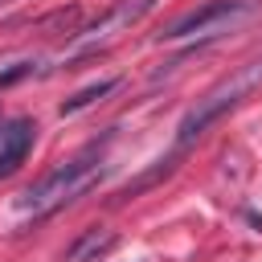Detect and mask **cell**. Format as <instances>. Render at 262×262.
<instances>
[{"label": "cell", "instance_id": "obj_4", "mask_svg": "<svg viewBox=\"0 0 262 262\" xmlns=\"http://www.w3.org/2000/svg\"><path fill=\"white\" fill-rule=\"evenodd\" d=\"M151 8H156V0H119V4H111L98 20H90L86 29L74 33V53H94V49L111 45L119 33H131V25H139Z\"/></svg>", "mask_w": 262, "mask_h": 262}, {"label": "cell", "instance_id": "obj_6", "mask_svg": "<svg viewBox=\"0 0 262 262\" xmlns=\"http://www.w3.org/2000/svg\"><path fill=\"white\" fill-rule=\"evenodd\" d=\"M115 229H106V225H90L70 250H66V262H94V258H102L106 250H115Z\"/></svg>", "mask_w": 262, "mask_h": 262}, {"label": "cell", "instance_id": "obj_9", "mask_svg": "<svg viewBox=\"0 0 262 262\" xmlns=\"http://www.w3.org/2000/svg\"><path fill=\"white\" fill-rule=\"evenodd\" d=\"M8 4H12V0H0V8H8Z\"/></svg>", "mask_w": 262, "mask_h": 262}, {"label": "cell", "instance_id": "obj_8", "mask_svg": "<svg viewBox=\"0 0 262 262\" xmlns=\"http://www.w3.org/2000/svg\"><path fill=\"white\" fill-rule=\"evenodd\" d=\"M25 74H33V61H20L16 70H8V74H0V86H12L16 78H25Z\"/></svg>", "mask_w": 262, "mask_h": 262}, {"label": "cell", "instance_id": "obj_1", "mask_svg": "<svg viewBox=\"0 0 262 262\" xmlns=\"http://www.w3.org/2000/svg\"><path fill=\"white\" fill-rule=\"evenodd\" d=\"M98 176H102V147L94 143V147L78 151L74 160L57 164L53 172H45L33 188H25V192H20V201H16V205H20V213H25V217L41 221V217H49V213L66 209L70 201H78L86 188H94V184H98Z\"/></svg>", "mask_w": 262, "mask_h": 262}, {"label": "cell", "instance_id": "obj_2", "mask_svg": "<svg viewBox=\"0 0 262 262\" xmlns=\"http://www.w3.org/2000/svg\"><path fill=\"white\" fill-rule=\"evenodd\" d=\"M258 82H262V61H250L242 74H233L229 82H221L217 90H209V94H205V98H201V102L180 119V127H176V131H180V135H176V143H180V147H188L196 135H205V127H209V123H217L229 106H237V102H242V94H246L250 86H258Z\"/></svg>", "mask_w": 262, "mask_h": 262}, {"label": "cell", "instance_id": "obj_5", "mask_svg": "<svg viewBox=\"0 0 262 262\" xmlns=\"http://www.w3.org/2000/svg\"><path fill=\"white\" fill-rule=\"evenodd\" d=\"M33 135H37L33 119H8V123L0 127V180L12 176V172L25 164V156H29V147H33Z\"/></svg>", "mask_w": 262, "mask_h": 262}, {"label": "cell", "instance_id": "obj_3", "mask_svg": "<svg viewBox=\"0 0 262 262\" xmlns=\"http://www.w3.org/2000/svg\"><path fill=\"white\" fill-rule=\"evenodd\" d=\"M250 12H254V4H246V0H209V4L192 8V12H184L180 20H172V25L160 33V41H184V37H217L225 25H233V20L250 16Z\"/></svg>", "mask_w": 262, "mask_h": 262}, {"label": "cell", "instance_id": "obj_7", "mask_svg": "<svg viewBox=\"0 0 262 262\" xmlns=\"http://www.w3.org/2000/svg\"><path fill=\"white\" fill-rule=\"evenodd\" d=\"M115 86H119V78H102V82H94V86H82V90H78V94H70V98H66L57 111H61V115H78V111H86L90 102L106 98Z\"/></svg>", "mask_w": 262, "mask_h": 262}]
</instances>
